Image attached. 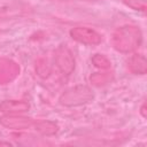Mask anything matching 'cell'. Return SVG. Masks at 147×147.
Here are the masks:
<instances>
[{
    "label": "cell",
    "instance_id": "5",
    "mask_svg": "<svg viewBox=\"0 0 147 147\" xmlns=\"http://www.w3.org/2000/svg\"><path fill=\"white\" fill-rule=\"evenodd\" d=\"M0 124L10 130H26L33 126L34 119L18 114H6L0 117Z\"/></svg>",
    "mask_w": 147,
    "mask_h": 147
},
{
    "label": "cell",
    "instance_id": "12",
    "mask_svg": "<svg viewBox=\"0 0 147 147\" xmlns=\"http://www.w3.org/2000/svg\"><path fill=\"white\" fill-rule=\"evenodd\" d=\"M92 63L101 70H107L111 67V62L109 61V59L102 54H94L92 56Z\"/></svg>",
    "mask_w": 147,
    "mask_h": 147
},
{
    "label": "cell",
    "instance_id": "3",
    "mask_svg": "<svg viewBox=\"0 0 147 147\" xmlns=\"http://www.w3.org/2000/svg\"><path fill=\"white\" fill-rule=\"evenodd\" d=\"M70 37L80 42V44H85V45H99L102 40V37L99 32H96L95 30L87 28V26H76L72 28L70 30Z\"/></svg>",
    "mask_w": 147,
    "mask_h": 147
},
{
    "label": "cell",
    "instance_id": "4",
    "mask_svg": "<svg viewBox=\"0 0 147 147\" xmlns=\"http://www.w3.org/2000/svg\"><path fill=\"white\" fill-rule=\"evenodd\" d=\"M55 64L63 75H70L75 70V57L67 46H60L55 52Z\"/></svg>",
    "mask_w": 147,
    "mask_h": 147
},
{
    "label": "cell",
    "instance_id": "7",
    "mask_svg": "<svg viewBox=\"0 0 147 147\" xmlns=\"http://www.w3.org/2000/svg\"><path fill=\"white\" fill-rule=\"evenodd\" d=\"M30 109V103L24 100H5L0 103V111L5 114H20Z\"/></svg>",
    "mask_w": 147,
    "mask_h": 147
},
{
    "label": "cell",
    "instance_id": "8",
    "mask_svg": "<svg viewBox=\"0 0 147 147\" xmlns=\"http://www.w3.org/2000/svg\"><path fill=\"white\" fill-rule=\"evenodd\" d=\"M126 67H127L129 71H131L134 75H145L147 71L146 57L139 53L132 54L126 60Z\"/></svg>",
    "mask_w": 147,
    "mask_h": 147
},
{
    "label": "cell",
    "instance_id": "2",
    "mask_svg": "<svg viewBox=\"0 0 147 147\" xmlns=\"http://www.w3.org/2000/svg\"><path fill=\"white\" fill-rule=\"evenodd\" d=\"M94 98V93L86 85H76L68 88L64 93L61 94L59 101L65 107H77L85 103H88Z\"/></svg>",
    "mask_w": 147,
    "mask_h": 147
},
{
    "label": "cell",
    "instance_id": "9",
    "mask_svg": "<svg viewBox=\"0 0 147 147\" xmlns=\"http://www.w3.org/2000/svg\"><path fill=\"white\" fill-rule=\"evenodd\" d=\"M34 130L39 132L42 136H54L59 131V125L55 122L47 121V119H40V121H34Z\"/></svg>",
    "mask_w": 147,
    "mask_h": 147
},
{
    "label": "cell",
    "instance_id": "13",
    "mask_svg": "<svg viewBox=\"0 0 147 147\" xmlns=\"http://www.w3.org/2000/svg\"><path fill=\"white\" fill-rule=\"evenodd\" d=\"M123 2L127 7L134 10H139V11L146 10V0H123Z\"/></svg>",
    "mask_w": 147,
    "mask_h": 147
},
{
    "label": "cell",
    "instance_id": "14",
    "mask_svg": "<svg viewBox=\"0 0 147 147\" xmlns=\"http://www.w3.org/2000/svg\"><path fill=\"white\" fill-rule=\"evenodd\" d=\"M140 114L142 115V117H146L147 116V113H146V103H142V106L140 108Z\"/></svg>",
    "mask_w": 147,
    "mask_h": 147
},
{
    "label": "cell",
    "instance_id": "1",
    "mask_svg": "<svg viewBox=\"0 0 147 147\" xmlns=\"http://www.w3.org/2000/svg\"><path fill=\"white\" fill-rule=\"evenodd\" d=\"M142 41V33L136 25H123L111 34L113 47L121 53H131L139 48Z\"/></svg>",
    "mask_w": 147,
    "mask_h": 147
},
{
    "label": "cell",
    "instance_id": "6",
    "mask_svg": "<svg viewBox=\"0 0 147 147\" xmlns=\"http://www.w3.org/2000/svg\"><path fill=\"white\" fill-rule=\"evenodd\" d=\"M20 74V65L10 59L0 60V84H8L13 82Z\"/></svg>",
    "mask_w": 147,
    "mask_h": 147
},
{
    "label": "cell",
    "instance_id": "11",
    "mask_svg": "<svg viewBox=\"0 0 147 147\" xmlns=\"http://www.w3.org/2000/svg\"><path fill=\"white\" fill-rule=\"evenodd\" d=\"M36 72L41 78H47L52 72V65L49 64L48 59L39 57L36 61Z\"/></svg>",
    "mask_w": 147,
    "mask_h": 147
},
{
    "label": "cell",
    "instance_id": "10",
    "mask_svg": "<svg viewBox=\"0 0 147 147\" xmlns=\"http://www.w3.org/2000/svg\"><path fill=\"white\" fill-rule=\"evenodd\" d=\"M114 78V74L111 71H102V72H95L93 75H91L90 77V82L92 83V85L100 87V86H105L108 83H110Z\"/></svg>",
    "mask_w": 147,
    "mask_h": 147
},
{
    "label": "cell",
    "instance_id": "15",
    "mask_svg": "<svg viewBox=\"0 0 147 147\" xmlns=\"http://www.w3.org/2000/svg\"><path fill=\"white\" fill-rule=\"evenodd\" d=\"M0 146H10L9 142H5V141H0Z\"/></svg>",
    "mask_w": 147,
    "mask_h": 147
}]
</instances>
